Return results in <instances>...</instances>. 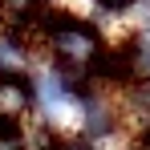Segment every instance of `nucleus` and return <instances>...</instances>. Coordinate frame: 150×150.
<instances>
[{
    "label": "nucleus",
    "instance_id": "f257e3e1",
    "mask_svg": "<svg viewBox=\"0 0 150 150\" xmlns=\"http://www.w3.org/2000/svg\"><path fill=\"white\" fill-rule=\"evenodd\" d=\"M41 53L25 41V33L0 25V77H28Z\"/></svg>",
    "mask_w": 150,
    "mask_h": 150
}]
</instances>
